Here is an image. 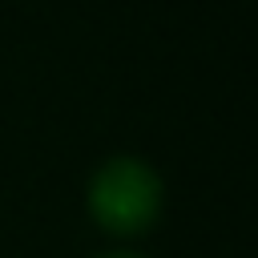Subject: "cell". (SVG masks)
Returning <instances> with one entry per match:
<instances>
[{"instance_id":"obj_1","label":"cell","mask_w":258,"mask_h":258,"mask_svg":"<svg viewBox=\"0 0 258 258\" xmlns=\"http://www.w3.org/2000/svg\"><path fill=\"white\" fill-rule=\"evenodd\" d=\"M89 206H93V218L101 226H109L113 234H137L153 222V214L161 206V181L145 161L113 157L109 165L97 169Z\"/></svg>"},{"instance_id":"obj_2","label":"cell","mask_w":258,"mask_h":258,"mask_svg":"<svg viewBox=\"0 0 258 258\" xmlns=\"http://www.w3.org/2000/svg\"><path fill=\"white\" fill-rule=\"evenodd\" d=\"M113 258H133V254H113Z\"/></svg>"}]
</instances>
